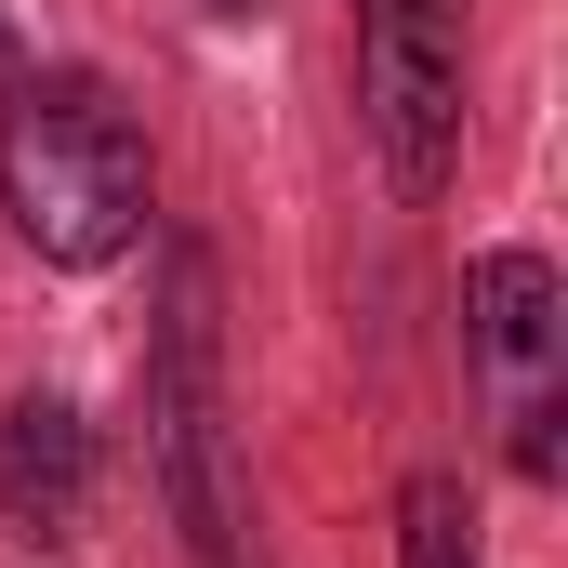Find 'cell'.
<instances>
[{
	"label": "cell",
	"instance_id": "1",
	"mask_svg": "<svg viewBox=\"0 0 568 568\" xmlns=\"http://www.w3.org/2000/svg\"><path fill=\"white\" fill-rule=\"evenodd\" d=\"M0 212L40 265H120L145 239V133L106 80H27L0 120Z\"/></svg>",
	"mask_w": 568,
	"mask_h": 568
},
{
	"label": "cell",
	"instance_id": "2",
	"mask_svg": "<svg viewBox=\"0 0 568 568\" xmlns=\"http://www.w3.org/2000/svg\"><path fill=\"white\" fill-rule=\"evenodd\" d=\"M463 344H476V384H489V424H503V463L516 476H556L568 449V304L542 252H489L463 278Z\"/></svg>",
	"mask_w": 568,
	"mask_h": 568
},
{
	"label": "cell",
	"instance_id": "3",
	"mask_svg": "<svg viewBox=\"0 0 568 568\" xmlns=\"http://www.w3.org/2000/svg\"><path fill=\"white\" fill-rule=\"evenodd\" d=\"M357 106H371L384 172L410 199H436L449 159H463V0H371V27H357Z\"/></svg>",
	"mask_w": 568,
	"mask_h": 568
},
{
	"label": "cell",
	"instance_id": "4",
	"mask_svg": "<svg viewBox=\"0 0 568 568\" xmlns=\"http://www.w3.org/2000/svg\"><path fill=\"white\" fill-rule=\"evenodd\" d=\"M159 463H172V503H185V542H199V568H252V503L225 489V410H212V331H199V278H185L172 371H159Z\"/></svg>",
	"mask_w": 568,
	"mask_h": 568
},
{
	"label": "cell",
	"instance_id": "5",
	"mask_svg": "<svg viewBox=\"0 0 568 568\" xmlns=\"http://www.w3.org/2000/svg\"><path fill=\"white\" fill-rule=\"evenodd\" d=\"M80 503H93V424L67 397H13V424H0V516L27 542H67Z\"/></svg>",
	"mask_w": 568,
	"mask_h": 568
},
{
	"label": "cell",
	"instance_id": "6",
	"mask_svg": "<svg viewBox=\"0 0 568 568\" xmlns=\"http://www.w3.org/2000/svg\"><path fill=\"white\" fill-rule=\"evenodd\" d=\"M397 556H410V568H476V542H463V489H449V476H410V503H397Z\"/></svg>",
	"mask_w": 568,
	"mask_h": 568
},
{
	"label": "cell",
	"instance_id": "7",
	"mask_svg": "<svg viewBox=\"0 0 568 568\" xmlns=\"http://www.w3.org/2000/svg\"><path fill=\"white\" fill-rule=\"evenodd\" d=\"M199 13H225V27H252V13H278V0H199Z\"/></svg>",
	"mask_w": 568,
	"mask_h": 568
}]
</instances>
